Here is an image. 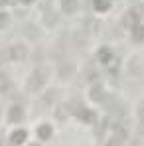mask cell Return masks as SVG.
Listing matches in <instances>:
<instances>
[{"instance_id":"6da1fadb","label":"cell","mask_w":144,"mask_h":146,"mask_svg":"<svg viewBox=\"0 0 144 146\" xmlns=\"http://www.w3.org/2000/svg\"><path fill=\"white\" fill-rule=\"evenodd\" d=\"M46 81V73L42 71V69H38V71L32 75V79H30V85H32V89H38L42 83Z\"/></svg>"},{"instance_id":"7a4b0ae2","label":"cell","mask_w":144,"mask_h":146,"mask_svg":"<svg viewBox=\"0 0 144 146\" xmlns=\"http://www.w3.org/2000/svg\"><path fill=\"white\" fill-rule=\"evenodd\" d=\"M12 55H14L16 59H22L26 55V49L22 48V46H16V48H12Z\"/></svg>"},{"instance_id":"3957f363","label":"cell","mask_w":144,"mask_h":146,"mask_svg":"<svg viewBox=\"0 0 144 146\" xmlns=\"http://www.w3.org/2000/svg\"><path fill=\"white\" fill-rule=\"evenodd\" d=\"M63 6H65L67 12H73L75 10V0H63Z\"/></svg>"},{"instance_id":"277c9868","label":"cell","mask_w":144,"mask_h":146,"mask_svg":"<svg viewBox=\"0 0 144 146\" xmlns=\"http://www.w3.org/2000/svg\"><path fill=\"white\" fill-rule=\"evenodd\" d=\"M99 55H101V61H109V59H111V51H109V49H101Z\"/></svg>"},{"instance_id":"5b68a950","label":"cell","mask_w":144,"mask_h":146,"mask_svg":"<svg viewBox=\"0 0 144 146\" xmlns=\"http://www.w3.org/2000/svg\"><path fill=\"white\" fill-rule=\"evenodd\" d=\"M10 115H12V121H20V117H22V111L16 107V109H12V113H10Z\"/></svg>"},{"instance_id":"8992f818","label":"cell","mask_w":144,"mask_h":146,"mask_svg":"<svg viewBox=\"0 0 144 146\" xmlns=\"http://www.w3.org/2000/svg\"><path fill=\"white\" fill-rule=\"evenodd\" d=\"M40 136H42V138H48L49 136V128L48 126H42V128H40Z\"/></svg>"},{"instance_id":"52a82bcc","label":"cell","mask_w":144,"mask_h":146,"mask_svg":"<svg viewBox=\"0 0 144 146\" xmlns=\"http://www.w3.org/2000/svg\"><path fill=\"white\" fill-rule=\"evenodd\" d=\"M24 140V132L20 130V132H16V142H22Z\"/></svg>"},{"instance_id":"ba28073f","label":"cell","mask_w":144,"mask_h":146,"mask_svg":"<svg viewBox=\"0 0 144 146\" xmlns=\"http://www.w3.org/2000/svg\"><path fill=\"white\" fill-rule=\"evenodd\" d=\"M138 111H140V117H142V119H144V103H142V105H140V109H138Z\"/></svg>"}]
</instances>
